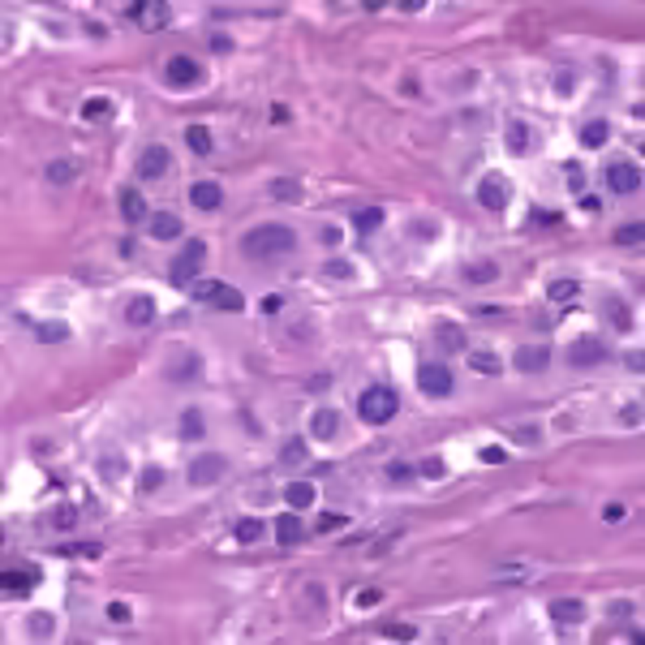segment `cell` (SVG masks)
<instances>
[{
	"mask_svg": "<svg viewBox=\"0 0 645 645\" xmlns=\"http://www.w3.org/2000/svg\"><path fill=\"white\" fill-rule=\"evenodd\" d=\"M469 366H474L478 375H499V362H495L490 353H474V357H469Z\"/></svg>",
	"mask_w": 645,
	"mask_h": 645,
	"instance_id": "34",
	"label": "cell"
},
{
	"mask_svg": "<svg viewBox=\"0 0 645 645\" xmlns=\"http://www.w3.org/2000/svg\"><path fill=\"white\" fill-rule=\"evenodd\" d=\"M219 478H224V456H215V452L198 456V460L189 465V482H194V486H211V482H219Z\"/></svg>",
	"mask_w": 645,
	"mask_h": 645,
	"instance_id": "9",
	"label": "cell"
},
{
	"mask_svg": "<svg viewBox=\"0 0 645 645\" xmlns=\"http://www.w3.org/2000/svg\"><path fill=\"white\" fill-rule=\"evenodd\" d=\"M31 581H35V573H13V568H9L5 577H0V585H5V593H9V598H26Z\"/></svg>",
	"mask_w": 645,
	"mask_h": 645,
	"instance_id": "21",
	"label": "cell"
},
{
	"mask_svg": "<svg viewBox=\"0 0 645 645\" xmlns=\"http://www.w3.org/2000/svg\"><path fill=\"white\" fill-rule=\"evenodd\" d=\"M164 482V474H160V469H146V474H142V490H155Z\"/></svg>",
	"mask_w": 645,
	"mask_h": 645,
	"instance_id": "49",
	"label": "cell"
},
{
	"mask_svg": "<svg viewBox=\"0 0 645 645\" xmlns=\"http://www.w3.org/2000/svg\"><path fill=\"white\" fill-rule=\"evenodd\" d=\"M607 310H611V318H615V327H619V332H628V327H632V318H628V310L619 306V302H607Z\"/></svg>",
	"mask_w": 645,
	"mask_h": 645,
	"instance_id": "38",
	"label": "cell"
},
{
	"mask_svg": "<svg viewBox=\"0 0 645 645\" xmlns=\"http://www.w3.org/2000/svg\"><path fill=\"white\" fill-rule=\"evenodd\" d=\"M478 203H482L486 211H504V207H508V181L499 177V172L482 177V185H478Z\"/></svg>",
	"mask_w": 645,
	"mask_h": 645,
	"instance_id": "8",
	"label": "cell"
},
{
	"mask_svg": "<svg viewBox=\"0 0 645 645\" xmlns=\"http://www.w3.org/2000/svg\"><path fill=\"white\" fill-rule=\"evenodd\" d=\"M203 430H207V426H203V413H198V409H185V413H181V435H185V439H203Z\"/></svg>",
	"mask_w": 645,
	"mask_h": 645,
	"instance_id": "30",
	"label": "cell"
},
{
	"mask_svg": "<svg viewBox=\"0 0 645 645\" xmlns=\"http://www.w3.org/2000/svg\"><path fill=\"white\" fill-rule=\"evenodd\" d=\"M108 619H112V624H125V619H130V607H125V603H112V607H108Z\"/></svg>",
	"mask_w": 645,
	"mask_h": 645,
	"instance_id": "47",
	"label": "cell"
},
{
	"mask_svg": "<svg viewBox=\"0 0 645 645\" xmlns=\"http://www.w3.org/2000/svg\"><path fill=\"white\" fill-rule=\"evenodd\" d=\"M607 138H611V125H607V121H589V125L581 130V142H585V146H603Z\"/></svg>",
	"mask_w": 645,
	"mask_h": 645,
	"instance_id": "26",
	"label": "cell"
},
{
	"mask_svg": "<svg viewBox=\"0 0 645 645\" xmlns=\"http://www.w3.org/2000/svg\"><path fill=\"white\" fill-rule=\"evenodd\" d=\"M108 112H112L108 99H86V104H82V116H86V121H104Z\"/></svg>",
	"mask_w": 645,
	"mask_h": 645,
	"instance_id": "33",
	"label": "cell"
},
{
	"mask_svg": "<svg viewBox=\"0 0 645 645\" xmlns=\"http://www.w3.org/2000/svg\"><path fill=\"white\" fill-rule=\"evenodd\" d=\"M189 293H194V302L215 306V310H228V314L245 310V297H241L233 284H224V280H194V284H189Z\"/></svg>",
	"mask_w": 645,
	"mask_h": 645,
	"instance_id": "2",
	"label": "cell"
},
{
	"mask_svg": "<svg viewBox=\"0 0 645 645\" xmlns=\"http://www.w3.org/2000/svg\"><path fill=\"white\" fill-rule=\"evenodd\" d=\"M421 474H430V478H443V460H439V456H430L426 465H421Z\"/></svg>",
	"mask_w": 645,
	"mask_h": 645,
	"instance_id": "51",
	"label": "cell"
},
{
	"mask_svg": "<svg viewBox=\"0 0 645 645\" xmlns=\"http://www.w3.org/2000/svg\"><path fill=\"white\" fill-rule=\"evenodd\" d=\"M336 430H340V417H336L332 409H318V413L310 417V435H314V439H332Z\"/></svg>",
	"mask_w": 645,
	"mask_h": 645,
	"instance_id": "20",
	"label": "cell"
},
{
	"mask_svg": "<svg viewBox=\"0 0 645 645\" xmlns=\"http://www.w3.org/2000/svg\"><path fill=\"white\" fill-rule=\"evenodd\" d=\"M211 47H215V52H233V39H228V35H215Z\"/></svg>",
	"mask_w": 645,
	"mask_h": 645,
	"instance_id": "54",
	"label": "cell"
},
{
	"mask_svg": "<svg viewBox=\"0 0 645 645\" xmlns=\"http://www.w3.org/2000/svg\"><path fill=\"white\" fill-rule=\"evenodd\" d=\"M69 327H39V340H65Z\"/></svg>",
	"mask_w": 645,
	"mask_h": 645,
	"instance_id": "50",
	"label": "cell"
},
{
	"mask_svg": "<svg viewBox=\"0 0 645 645\" xmlns=\"http://www.w3.org/2000/svg\"><path fill=\"white\" fill-rule=\"evenodd\" d=\"M241 250L250 258H280V254H293L297 250V237L284 228V224H263L254 233L241 237Z\"/></svg>",
	"mask_w": 645,
	"mask_h": 645,
	"instance_id": "1",
	"label": "cell"
},
{
	"mask_svg": "<svg viewBox=\"0 0 645 645\" xmlns=\"http://www.w3.org/2000/svg\"><path fill=\"white\" fill-rule=\"evenodd\" d=\"M469 280H495V263H478V267H469Z\"/></svg>",
	"mask_w": 645,
	"mask_h": 645,
	"instance_id": "44",
	"label": "cell"
},
{
	"mask_svg": "<svg viewBox=\"0 0 645 645\" xmlns=\"http://www.w3.org/2000/svg\"><path fill=\"white\" fill-rule=\"evenodd\" d=\"M482 460H486V465H504L508 452H504V448H482Z\"/></svg>",
	"mask_w": 645,
	"mask_h": 645,
	"instance_id": "48",
	"label": "cell"
},
{
	"mask_svg": "<svg viewBox=\"0 0 645 645\" xmlns=\"http://www.w3.org/2000/svg\"><path fill=\"white\" fill-rule=\"evenodd\" d=\"M78 172H82L78 160H52V164H47V185H69Z\"/></svg>",
	"mask_w": 645,
	"mask_h": 645,
	"instance_id": "16",
	"label": "cell"
},
{
	"mask_svg": "<svg viewBox=\"0 0 645 645\" xmlns=\"http://www.w3.org/2000/svg\"><path fill=\"white\" fill-rule=\"evenodd\" d=\"M189 203L198 211H215L224 203V189H219V181H198V185H189Z\"/></svg>",
	"mask_w": 645,
	"mask_h": 645,
	"instance_id": "10",
	"label": "cell"
},
{
	"mask_svg": "<svg viewBox=\"0 0 645 645\" xmlns=\"http://www.w3.org/2000/svg\"><path fill=\"white\" fill-rule=\"evenodd\" d=\"M387 478H396V482H405V478H409V465H387Z\"/></svg>",
	"mask_w": 645,
	"mask_h": 645,
	"instance_id": "53",
	"label": "cell"
},
{
	"mask_svg": "<svg viewBox=\"0 0 645 645\" xmlns=\"http://www.w3.org/2000/svg\"><path fill=\"white\" fill-rule=\"evenodd\" d=\"M603 357H607V344L593 340V336H581V340L568 344V362L573 366H598Z\"/></svg>",
	"mask_w": 645,
	"mask_h": 645,
	"instance_id": "7",
	"label": "cell"
},
{
	"mask_svg": "<svg viewBox=\"0 0 645 645\" xmlns=\"http://www.w3.org/2000/svg\"><path fill=\"white\" fill-rule=\"evenodd\" d=\"M288 116H293V112H288L284 104H276V108H271V121H276V125H284V121H288Z\"/></svg>",
	"mask_w": 645,
	"mask_h": 645,
	"instance_id": "55",
	"label": "cell"
},
{
	"mask_svg": "<svg viewBox=\"0 0 645 645\" xmlns=\"http://www.w3.org/2000/svg\"><path fill=\"white\" fill-rule=\"evenodd\" d=\"M435 336H439V344H443V349H465V332L456 327V322H439V327H435Z\"/></svg>",
	"mask_w": 645,
	"mask_h": 645,
	"instance_id": "24",
	"label": "cell"
},
{
	"mask_svg": "<svg viewBox=\"0 0 645 645\" xmlns=\"http://www.w3.org/2000/svg\"><path fill=\"white\" fill-rule=\"evenodd\" d=\"M271 194H276L280 203H297V198H302V189H297V181H276V189H271Z\"/></svg>",
	"mask_w": 645,
	"mask_h": 645,
	"instance_id": "37",
	"label": "cell"
},
{
	"mask_svg": "<svg viewBox=\"0 0 645 645\" xmlns=\"http://www.w3.org/2000/svg\"><path fill=\"white\" fill-rule=\"evenodd\" d=\"M52 615H31V637H39V641H47V637H52Z\"/></svg>",
	"mask_w": 645,
	"mask_h": 645,
	"instance_id": "35",
	"label": "cell"
},
{
	"mask_svg": "<svg viewBox=\"0 0 645 645\" xmlns=\"http://www.w3.org/2000/svg\"><path fill=\"white\" fill-rule=\"evenodd\" d=\"M284 499H288V508H310L314 504V486L310 482H288Z\"/></svg>",
	"mask_w": 645,
	"mask_h": 645,
	"instance_id": "23",
	"label": "cell"
},
{
	"mask_svg": "<svg viewBox=\"0 0 645 645\" xmlns=\"http://www.w3.org/2000/svg\"><path fill=\"white\" fill-rule=\"evenodd\" d=\"M396 409H401V396H396L391 387H370V391H362V401H357V413L370 421V426H379V421H391Z\"/></svg>",
	"mask_w": 645,
	"mask_h": 645,
	"instance_id": "3",
	"label": "cell"
},
{
	"mask_svg": "<svg viewBox=\"0 0 645 645\" xmlns=\"http://www.w3.org/2000/svg\"><path fill=\"white\" fill-rule=\"evenodd\" d=\"M607 185H611L615 194H637V189H641V168H637L632 160H615V164L607 168Z\"/></svg>",
	"mask_w": 645,
	"mask_h": 645,
	"instance_id": "6",
	"label": "cell"
},
{
	"mask_svg": "<svg viewBox=\"0 0 645 645\" xmlns=\"http://www.w3.org/2000/svg\"><path fill=\"white\" fill-rule=\"evenodd\" d=\"M121 215L130 219V224H151V207H146V198L138 189H125L121 194Z\"/></svg>",
	"mask_w": 645,
	"mask_h": 645,
	"instance_id": "11",
	"label": "cell"
},
{
	"mask_svg": "<svg viewBox=\"0 0 645 645\" xmlns=\"http://www.w3.org/2000/svg\"><path fill=\"white\" fill-rule=\"evenodd\" d=\"M185 142H189L194 155H211V134H207L203 125H189V130H185Z\"/></svg>",
	"mask_w": 645,
	"mask_h": 645,
	"instance_id": "25",
	"label": "cell"
},
{
	"mask_svg": "<svg viewBox=\"0 0 645 645\" xmlns=\"http://www.w3.org/2000/svg\"><path fill=\"white\" fill-rule=\"evenodd\" d=\"M641 237H645V228H641V224H624V228H615V241H619V245H641Z\"/></svg>",
	"mask_w": 645,
	"mask_h": 645,
	"instance_id": "36",
	"label": "cell"
},
{
	"mask_svg": "<svg viewBox=\"0 0 645 645\" xmlns=\"http://www.w3.org/2000/svg\"><path fill=\"white\" fill-rule=\"evenodd\" d=\"M525 146H529V130L520 125V121H512V125H508V151L512 155H525Z\"/></svg>",
	"mask_w": 645,
	"mask_h": 645,
	"instance_id": "27",
	"label": "cell"
},
{
	"mask_svg": "<svg viewBox=\"0 0 645 645\" xmlns=\"http://www.w3.org/2000/svg\"><path fill=\"white\" fill-rule=\"evenodd\" d=\"M564 172H568V181H573V189L581 194V181H585V172H581V164H577V160H568V168H564Z\"/></svg>",
	"mask_w": 645,
	"mask_h": 645,
	"instance_id": "43",
	"label": "cell"
},
{
	"mask_svg": "<svg viewBox=\"0 0 645 645\" xmlns=\"http://www.w3.org/2000/svg\"><path fill=\"white\" fill-rule=\"evenodd\" d=\"M280 460H284V465H302V460H306V443H302V439H288L284 448H280Z\"/></svg>",
	"mask_w": 645,
	"mask_h": 645,
	"instance_id": "32",
	"label": "cell"
},
{
	"mask_svg": "<svg viewBox=\"0 0 645 645\" xmlns=\"http://www.w3.org/2000/svg\"><path fill=\"white\" fill-rule=\"evenodd\" d=\"M340 525H349V516H340V512H322L318 516V529L327 534V529H340Z\"/></svg>",
	"mask_w": 645,
	"mask_h": 645,
	"instance_id": "39",
	"label": "cell"
},
{
	"mask_svg": "<svg viewBox=\"0 0 645 645\" xmlns=\"http://www.w3.org/2000/svg\"><path fill=\"white\" fill-rule=\"evenodd\" d=\"M56 525H61V529L73 525V508H61V512H56Z\"/></svg>",
	"mask_w": 645,
	"mask_h": 645,
	"instance_id": "56",
	"label": "cell"
},
{
	"mask_svg": "<svg viewBox=\"0 0 645 645\" xmlns=\"http://www.w3.org/2000/svg\"><path fill=\"white\" fill-rule=\"evenodd\" d=\"M263 538V520L258 516H241L237 520V542H258Z\"/></svg>",
	"mask_w": 645,
	"mask_h": 645,
	"instance_id": "29",
	"label": "cell"
},
{
	"mask_svg": "<svg viewBox=\"0 0 645 645\" xmlns=\"http://www.w3.org/2000/svg\"><path fill=\"white\" fill-rule=\"evenodd\" d=\"M194 370H198V357H194V353H185V362H177V366L168 370V375H172V379H181V375H194Z\"/></svg>",
	"mask_w": 645,
	"mask_h": 645,
	"instance_id": "42",
	"label": "cell"
},
{
	"mask_svg": "<svg viewBox=\"0 0 645 645\" xmlns=\"http://www.w3.org/2000/svg\"><path fill=\"white\" fill-rule=\"evenodd\" d=\"M198 78H203V69H198L189 56H172V61H168V82H172V86H194Z\"/></svg>",
	"mask_w": 645,
	"mask_h": 645,
	"instance_id": "12",
	"label": "cell"
},
{
	"mask_svg": "<svg viewBox=\"0 0 645 645\" xmlns=\"http://www.w3.org/2000/svg\"><path fill=\"white\" fill-rule=\"evenodd\" d=\"M555 91H559V95H573V73H559V78H555Z\"/></svg>",
	"mask_w": 645,
	"mask_h": 645,
	"instance_id": "52",
	"label": "cell"
},
{
	"mask_svg": "<svg viewBox=\"0 0 645 645\" xmlns=\"http://www.w3.org/2000/svg\"><path fill=\"white\" fill-rule=\"evenodd\" d=\"M551 619H555V624H577V619H585V603H577V598H555V603H551Z\"/></svg>",
	"mask_w": 645,
	"mask_h": 645,
	"instance_id": "15",
	"label": "cell"
},
{
	"mask_svg": "<svg viewBox=\"0 0 645 645\" xmlns=\"http://www.w3.org/2000/svg\"><path fill=\"white\" fill-rule=\"evenodd\" d=\"M151 318H155V302H151V297H134V302L125 306V322H134V327H146Z\"/></svg>",
	"mask_w": 645,
	"mask_h": 645,
	"instance_id": "17",
	"label": "cell"
},
{
	"mask_svg": "<svg viewBox=\"0 0 645 645\" xmlns=\"http://www.w3.org/2000/svg\"><path fill=\"white\" fill-rule=\"evenodd\" d=\"M577 288H581L577 280H551V288H547V293H551V302H573Z\"/></svg>",
	"mask_w": 645,
	"mask_h": 645,
	"instance_id": "31",
	"label": "cell"
},
{
	"mask_svg": "<svg viewBox=\"0 0 645 645\" xmlns=\"http://www.w3.org/2000/svg\"><path fill=\"white\" fill-rule=\"evenodd\" d=\"M547 349H520L516 353V370H520V375H538V370H547Z\"/></svg>",
	"mask_w": 645,
	"mask_h": 645,
	"instance_id": "18",
	"label": "cell"
},
{
	"mask_svg": "<svg viewBox=\"0 0 645 645\" xmlns=\"http://www.w3.org/2000/svg\"><path fill=\"white\" fill-rule=\"evenodd\" d=\"M203 258H207V241H185V254H177V263L168 267V280L177 284V288H189L194 280H198V267H203Z\"/></svg>",
	"mask_w": 645,
	"mask_h": 645,
	"instance_id": "4",
	"label": "cell"
},
{
	"mask_svg": "<svg viewBox=\"0 0 645 645\" xmlns=\"http://www.w3.org/2000/svg\"><path fill=\"white\" fill-rule=\"evenodd\" d=\"M379 598H383V593H379V589H362V593H357V598H353V603H357V607H379Z\"/></svg>",
	"mask_w": 645,
	"mask_h": 645,
	"instance_id": "45",
	"label": "cell"
},
{
	"mask_svg": "<svg viewBox=\"0 0 645 645\" xmlns=\"http://www.w3.org/2000/svg\"><path fill=\"white\" fill-rule=\"evenodd\" d=\"M417 387L426 396H452V370L439 366V362H426L417 370Z\"/></svg>",
	"mask_w": 645,
	"mask_h": 645,
	"instance_id": "5",
	"label": "cell"
},
{
	"mask_svg": "<svg viewBox=\"0 0 645 645\" xmlns=\"http://www.w3.org/2000/svg\"><path fill=\"white\" fill-rule=\"evenodd\" d=\"M624 421H628V426H637V421H641V409H637V405H628V409H624Z\"/></svg>",
	"mask_w": 645,
	"mask_h": 645,
	"instance_id": "57",
	"label": "cell"
},
{
	"mask_svg": "<svg viewBox=\"0 0 645 645\" xmlns=\"http://www.w3.org/2000/svg\"><path fill=\"white\" fill-rule=\"evenodd\" d=\"M302 534H306V529H302V520H297V516H288V512H284V516L276 520V538L284 542V547H293V542H302Z\"/></svg>",
	"mask_w": 645,
	"mask_h": 645,
	"instance_id": "22",
	"label": "cell"
},
{
	"mask_svg": "<svg viewBox=\"0 0 645 645\" xmlns=\"http://www.w3.org/2000/svg\"><path fill=\"white\" fill-rule=\"evenodd\" d=\"M130 13H134V17L142 22L146 31H160L164 22H168V5H164V0H151V5H146V0H142V5H130Z\"/></svg>",
	"mask_w": 645,
	"mask_h": 645,
	"instance_id": "13",
	"label": "cell"
},
{
	"mask_svg": "<svg viewBox=\"0 0 645 645\" xmlns=\"http://www.w3.org/2000/svg\"><path fill=\"white\" fill-rule=\"evenodd\" d=\"M322 271H327V276H336V280H344V276H353V267L344 263V258H327V267H322Z\"/></svg>",
	"mask_w": 645,
	"mask_h": 645,
	"instance_id": "40",
	"label": "cell"
},
{
	"mask_svg": "<svg viewBox=\"0 0 645 645\" xmlns=\"http://www.w3.org/2000/svg\"><path fill=\"white\" fill-rule=\"evenodd\" d=\"M379 224H383V211H379V207H366V211L353 215V228H357V233H375Z\"/></svg>",
	"mask_w": 645,
	"mask_h": 645,
	"instance_id": "28",
	"label": "cell"
},
{
	"mask_svg": "<svg viewBox=\"0 0 645 645\" xmlns=\"http://www.w3.org/2000/svg\"><path fill=\"white\" fill-rule=\"evenodd\" d=\"M151 237H155V241H177V237H181V219L172 215V211L151 215Z\"/></svg>",
	"mask_w": 645,
	"mask_h": 645,
	"instance_id": "14",
	"label": "cell"
},
{
	"mask_svg": "<svg viewBox=\"0 0 645 645\" xmlns=\"http://www.w3.org/2000/svg\"><path fill=\"white\" fill-rule=\"evenodd\" d=\"M164 168H168V151L164 146H151V151L138 160V177H160Z\"/></svg>",
	"mask_w": 645,
	"mask_h": 645,
	"instance_id": "19",
	"label": "cell"
},
{
	"mask_svg": "<svg viewBox=\"0 0 645 645\" xmlns=\"http://www.w3.org/2000/svg\"><path fill=\"white\" fill-rule=\"evenodd\" d=\"M529 219H534V224H559V211H529Z\"/></svg>",
	"mask_w": 645,
	"mask_h": 645,
	"instance_id": "46",
	"label": "cell"
},
{
	"mask_svg": "<svg viewBox=\"0 0 645 645\" xmlns=\"http://www.w3.org/2000/svg\"><path fill=\"white\" fill-rule=\"evenodd\" d=\"M383 637H391V641H413L417 632H413L409 624H387V628H383Z\"/></svg>",
	"mask_w": 645,
	"mask_h": 645,
	"instance_id": "41",
	"label": "cell"
}]
</instances>
